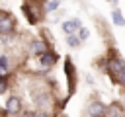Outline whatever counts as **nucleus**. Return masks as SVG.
<instances>
[{
	"label": "nucleus",
	"instance_id": "obj_1",
	"mask_svg": "<svg viewBox=\"0 0 125 117\" xmlns=\"http://www.w3.org/2000/svg\"><path fill=\"white\" fill-rule=\"evenodd\" d=\"M6 111H8V113H18V111H20V99H18L16 96L6 101Z\"/></svg>",
	"mask_w": 125,
	"mask_h": 117
},
{
	"label": "nucleus",
	"instance_id": "obj_5",
	"mask_svg": "<svg viewBox=\"0 0 125 117\" xmlns=\"http://www.w3.org/2000/svg\"><path fill=\"white\" fill-rule=\"evenodd\" d=\"M12 25H14V23H12V20H10L8 16H4V18H2V21H0V31L6 35V33L12 29Z\"/></svg>",
	"mask_w": 125,
	"mask_h": 117
},
{
	"label": "nucleus",
	"instance_id": "obj_11",
	"mask_svg": "<svg viewBox=\"0 0 125 117\" xmlns=\"http://www.w3.org/2000/svg\"><path fill=\"white\" fill-rule=\"evenodd\" d=\"M6 88H8V82H6V78H2V82H0V92L4 94V92H6Z\"/></svg>",
	"mask_w": 125,
	"mask_h": 117
},
{
	"label": "nucleus",
	"instance_id": "obj_13",
	"mask_svg": "<svg viewBox=\"0 0 125 117\" xmlns=\"http://www.w3.org/2000/svg\"><path fill=\"white\" fill-rule=\"evenodd\" d=\"M119 80H121V82H123V84H125V70H123V72H121V74H119Z\"/></svg>",
	"mask_w": 125,
	"mask_h": 117
},
{
	"label": "nucleus",
	"instance_id": "obj_3",
	"mask_svg": "<svg viewBox=\"0 0 125 117\" xmlns=\"http://www.w3.org/2000/svg\"><path fill=\"white\" fill-rule=\"evenodd\" d=\"M31 53H35V55H45L47 53V47H45V43L43 41H33L31 43Z\"/></svg>",
	"mask_w": 125,
	"mask_h": 117
},
{
	"label": "nucleus",
	"instance_id": "obj_7",
	"mask_svg": "<svg viewBox=\"0 0 125 117\" xmlns=\"http://www.w3.org/2000/svg\"><path fill=\"white\" fill-rule=\"evenodd\" d=\"M104 111H105V107H104L102 103H98V101L90 105V113H92V115H96V117H100V115H104Z\"/></svg>",
	"mask_w": 125,
	"mask_h": 117
},
{
	"label": "nucleus",
	"instance_id": "obj_10",
	"mask_svg": "<svg viewBox=\"0 0 125 117\" xmlns=\"http://www.w3.org/2000/svg\"><path fill=\"white\" fill-rule=\"evenodd\" d=\"M88 35H90V31L86 27H80V39H88Z\"/></svg>",
	"mask_w": 125,
	"mask_h": 117
},
{
	"label": "nucleus",
	"instance_id": "obj_12",
	"mask_svg": "<svg viewBox=\"0 0 125 117\" xmlns=\"http://www.w3.org/2000/svg\"><path fill=\"white\" fill-rule=\"evenodd\" d=\"M68 45H70V47H76V45H78L76 37H68Z\"/></svg>",
	"mask_w": 125,
	"mask_h": 117
},
{
	"label": "nucleus",
	"instance_id": "obj_8",
	"mask_svg": "<svg viewBox=\"0 0 125 117\" xmlns=\"http://www.w3.org/2000/svg\"><path fill=\"white\" fill-rule=\"evenodd\" d=\"M113 21H115L117 25H123V23H125V21H123V16H121V14L117 12V10L113 12Z\"/></svg>",
	"mask_w": 125,
	"mask_h": 117
},
{
	"label": "nucleus",
	"instance_id": "obj_4",
	"mask_svg": "<svg viewBox=\"0 0 125 117\" xmlns=\"http://www.w3.org/2000/svg\"><path fill=\"white\" fill-rule=\"evenodd\" d=\"M109 68H111V72H119V74H121V72L125 70V64H123L119 58H111V60H109Z\"/></svg>",
	"mask_w": 125,
	"mask_h": 117
},
{
	"label": "nucleus",
	"instance_id": "obj_9",
	"mask_svg": "<svg viewBox=\"0 0 125 117\" xmlns=\"http://www.w3.org/2000/svg\"><path fill=\"white\" fill-rule=\"evenodd\" d=\"M57 6H59V2H55V0H53V2H49V4H47V10H49V12H55V10H57Z\"/></svg>",
	"mask_w": 125,
	"mask_h": 117
},
{
	"label": "nucleus",
	"instance_id": "obj_2",
	"mask_svg": "<svg viewBox=\"0 0 125 117\" xmlns=\"http://www.w3.org/2000/svg\"><path fill=\"white\" fill-rule=\"evenodd\" d=\"M78 27H80V21L78 20H68V21L62 23V31H66V33H74Z\"/></svg>",
	"mask_w": 125,
	"mask_h": 117
},
{
	"label": "nucleus",
	"instance_id": "obj_6",
	"mask_svg": "<svg viewBox=\"0 0 125 117\" xmlns=\"http://www.w3.org/2000/svg\"><path fill=\"white\" fill-rule=\"evenodd\" d=\"M41 64L43 66H53L55 64V55H51V53H45V55H41Z\"/></svg>",
	"mask_w": 125,
	"mask_h": 117
}]
</instances>
